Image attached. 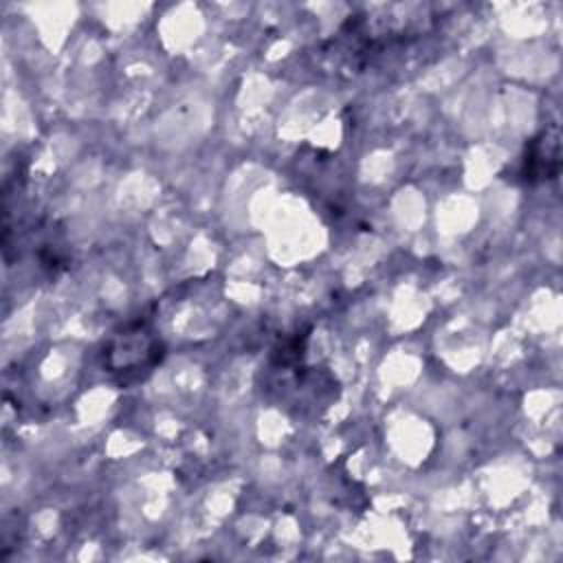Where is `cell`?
Instances as JSON below:
<instances>
[{
    "mask_svg": "<svg viewBox=\"0 0 563 563\" xmlns=\"http://www.w3.org/2000/svg\"><path fill=\"white\" fill-rule=\"evenodd\" d=\"M561 169V134L559 128H545L526 145L519 176L526 185H541L559 176Z\"/></svg>",
    "mask_w": 563,
    "mask_h": 563,
    "instance_id": "7a4b0ae2",
    "label": "cell"
},
{
    "mask_svg": "<svg viewBox=\"0 0 563 563\" xmlns=\"http://www.w3.org/2000/svg\"><path fill=\"white\" fill-rule=\"evenodd\" d=\"M163 343L145 321H132L114 332L103 350V367L128 380H136L141 372H152V367L163 358Z\"/></svg>",
    "mask_w": 563,
    "mask_h": 563,
    "instance_id": "6da1fadb",
    "label": "cell"
}]
</instances>
